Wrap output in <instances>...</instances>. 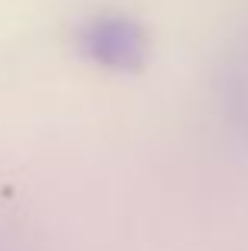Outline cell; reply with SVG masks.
Returning <instances> with one entry per match:
<instances>
[{
    "label": "cell",
    "mask_w": 248,
    "mask_h": 251,
    "mask_svg": "<svg viewBox=\"0 0 248 251\" xmlns=\"http://www.w3.org/2000/svg\"><path fill=\"white\" fill-rule=\"evenodd\" d=\"M83 51L105 67H137L143 61V32L127 19H96L83 29Z\"/></svg>",
    "instance_id": "1"
}]
</instances>
